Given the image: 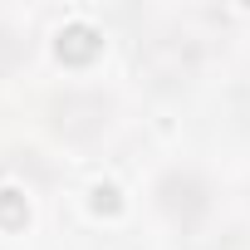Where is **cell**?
<instances>
[{"label": "cell", "mask_w": 250, "mask_h": 250, "mask_svg": "<svg viewBox=\"0 0 250 250\" xmlns=\"http://www.w3.org/2000/svg\"><path fill=\"white\" fill-rule=\"evenodd\" d=\"M157 196H162V211H167L172 221H182V226H191V221L206 211V187H201L191 172H172V177H162Z\"/></svg>", "instance_id": "3"}, {"label": "cell", "mask_w": 250, "mask_h": 250, "mask_svg": "<svg viewBox=\"0 0 250 250\" xmlns=\"http://www.w3.org/2000/svg\"><path fill=\"white\" fill-rule=\"evenodd\" d=\"M15 64H20V40H15L5 25H0V74H10Z\"/></svg>", "instance_id": "4"}, {"label": "cell", "mask_w": 250, "mask_h": 250, "mask_svg": "<svg viewBox=\"0 0 250 250\" xmlns=\"http://www.w3.org/2000/svg\"><path fill=\"white\" fill-rule=\"evenodd\" d=\"M49 123H54L59 138L88 143V138H98L108 128V98H98V93H64V98H54Z\"/></svg>", "instance_id": "2"}, {"label": "cell", "mask_w": 250, "mask_h": 250, "mask_svg": "<svg viewBox=\"0 0 250 250\" xmlns=\"http://www.w3.org/2000/svg\"><path fill=\"white\" fill-rule=\"evenodd\" d=\"M196 64H201V49H196L191 35H157V40H147V44L138 49V69H143L157 88L187 83V79L196 74Z\"/></svg>", "instance_id": "1"}]
</instances>
